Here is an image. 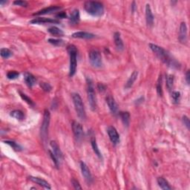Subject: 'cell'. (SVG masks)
I'll list each match as a JSON object with an SVG mask.
<instances>
[{"instance_id":"1","label":"cell","mask_w":190,"mask_h":190,"mask_svg":"<svg viewBox=\"0 0 190 190\" xmlns=\"http://www.w3.org/2000/svg\"><path fill=\"white\" fill-rule=\"evenodd\" d=\"M149 46V48L152 51V52L155 54V55H156L163 62H164L165 64H166L168 66L171 67V68H180L179 63L177 62L176 60H174L165 49L157 46V45L152 43H150Z\"/></svg>"},{"instance_id":"2","label":"cell","mask_w":190,"mask_h":190,"mask_svg":"<svg viewBox=\"0 0 190 190\" xmlns=\"http://www.w3.org/2000/svg\"><path fill=\"white\" fill-rule=\"evenodd\" d=\"M85 11L93 16H101L104 13L103 5L100 2L87 1L84 4Z\"/></svg>"},{"instance_id":"3","label":"cell","mask_w":190,"mask_h":190,"mask_svg":"<svg viewBox=\"0 0 190 190\" xmlns=\"http://www.w3.org/2000/svg\"><path fill=\"white\" fill-rule=\"evenodd\" d=\"M71 97H72L73 103L74 105L75 111L77 112V116L80 120H85L86 119V114H85L84 104H83L80 95L77 93H73L71 95Z\"/></svg>"},{"instance_id":"4","label":"cell","mask_w":190,"mask_h":190,"mask_svg":"<svg viewBox=\"0 0 190 190\" xmlns=\"http://www.w3.org/2000/svg\"><path fill=\"white\" fill-rule=\"evenodd\" d=\"M67 51L70 57V66H69V76L73 77L76 73L77 65V49L73 45L67 47Z\"/></svg>"},{"instance_id":"5","label":"cell","mask_w":190,"mask_h":190,"mask_svg":"<svg viewBox=\"0 0 190 190\" xmlns=\"http://www.w3.org/2000/svg\"><path fill=\"white\" fill-rule=\"evenodd\" d=\"M87 95H88V100H89L90 107L92 111H95L97 108V97H96L95 85L92 80L90 78H87Z\"/></svg>"},{"instance_id":"6","label":"cell","mask_w":190,"mask_h":190,"mask_svg":"<svg viewBox=\"0 0 190 190\" xmlns=\"http://www.w3.org/2000/svg\"><path fill=\"white\" fill-rule=\"evenodd\" d=\"M50 120H51L50 112H49L48 109H46L44 111L43 120H42V126H41V128H40V137H41V139H42V142H43L44 144H46L47 142V139H48Z\"/></svg>"},{"instance_id":"7","label":"cell","mask_w":190,"mask_h":190,"mask_svg":"<svg viewBox=\"0 0 190 190\" xmlns=\"http://www.w3.org/2000/svg\"><path fill=\"white\" fill-rule=\"evenodd\" d=\"M89 61L91 65L95 68H100L103 65L100 52L96 49H92L89 52Z\"/></svg>"},{"instance_id":"8","label":"cell","mask_w":190,"mask_h":190,"mask_svg":"<svg viewBox=\"0 0 190 190\" xmlns=\"http://www.w3.org/2000/svg\"><path fill=\"white\" fill-rule=\"evenodd\" d=\"M108 135L109 137L110 140L114 145H117L120 143V135L117 129L114 126H109L107 129Z\"/></svg>"},{"instance_id":"9","label":"cell","mask_w":190,"mask_h":190,"mask_svg":"<svg viewBox=\"0 0 190 190\" xmlns=\"http://www.w3.org/2000/svg\"><path fill=\"white\" fill-rule=\"evenodd\" d=\"M71 126H72L73 133L74 134L75 138H76L77 140H79L83 136V126H82L79 122L77 121H73L72 124H71Z\"/></svg>"},{"instance_id":"10","label":"cell","mask_w":190,"mask_h":190,"mask_svg":"<svg viewBox=\"0 0 190 190\" xmlns=\"http://www.w3.org/2000/svg\"><path fill=\"white\" fill-rule=\"evenodd\" d=\"M50 146L52 147V152H53V154L54 155V156L56 157L57 160H58L59 162H61L63 159V155L62 151H61L60 146L59 145L57 144V143L54 140H52V141L50 142Z\"/></svg>"},{"instance_id":"11","label":"cell","mask_w":190,"mask_h":190,"mask_svg":"<svg viewBox=\"0 0 190 190\" xmlns=\"http://www.w3.org/2000/svg\"><path fill=\"white\" fill-rule=\"evenodd\" d=\"M80 169L82 171V175L84 177V178L88 183H91L92 182L93 178L92 175H91V171H90L89 167L87 166V165L85 164L84 162H80Z\"/></svg>"},{"instance_id":"12","label":"cell","mask_w":190,"mask_h":190,"mask_svg":"<svg viewBox=\"0 0 190 190\" xmlns=\"http://www.w3.org/2000/svg\"><path fill=\"white\" fill-rule=\"evenodd\" d=\"M30 24H59L60 21L57 19H51V18L46 17H37L32 19L30 22Z\"/></svg>"},{"instance_id":"13","label":"cell","mask_w":190,"mask_h":190,"mask_svg":"<svg viewBox=\"0 0 190 190\" xmlns=\"http://www.w3.org/2000/svg\"><path fill=\"white\" fill-rule=\"evenodd\" d=\"M179 41L181 43H186L187 41V27L186 22H181L179 30Z\"/></svg>"},{"instance_id":"14","label":"cell","mask_w":190,"mask_h":190,"mask_svg":"<svg viewBox=\"0 0 190 190\" xmlns=\"http://www.w3.org/2000/svg\"><path fill=\"white\" fill-rule=\"evenodd\" d=\"M106 103H107L108 106H109L110 111H111V113L113 114H117L118 111V106L117 104L116 103V101L114 100V97L111 95H108L106 98Z\"/></svg>"},{"instance_id":"15","label":"cell","mask_w":190,"mask_h":190,"mask_svg":"<svg viewBox=\"0 0 190 190\" xmlns=\"http://www.w3.org/2000/svg\"><path fill=\"white\" fill-rule=\"evenodd\" d=\"M28 178H29V180H30L32 182L36 183V184H38L39 186H40V187L45 188V189H52L50 184H49L48 182H47L46 180L40 178V177H33V176H30Z\"/></svg>"},{"instance_id":"16","label":"cell","mask_w":190,"mask_h":190,"mask_svg":"<svg viewBox=\"0 0 190 190\" xmlns=\"http://www.w3.org/2000/svg\"><path fill=\"white\" fill-rule=\"evenodd\" d=\"M146 20L147 25L149 27H152L154 23V16H153L152 9L149 4L146 5Z\"/></svg>"},{"instance_id":"17","label":"cell","mask_w":190,"mask_h":190,"mask_svg":"<svg viewBox=\"0 0 190 190\" xmlns=\"http://www.w3.org/2000/svg\"><path fill=\"white\" fill-rule=\"evenodd\" d=\"M114 44H115L116 48H117V50L120 51V52L123 51L124 44H123V42H122L121 36H120V34L119 32L114 33Z\"/></svg>"},{"instance_id":"18","label":"cell","mask_w":190,"mask_h":190,"mask_svg":"<svg viewBox=\"0 0 190 190\" xmlns=\"http://www.w3.org/2000/svg\"><path fill=\"white\" fill-rule=\"evenodd\" d=\"M24 79L26 85L28 87H32L36 84V77L29 72H25L24 74Z\"/></svg>"},{"instance_id":"19","label":"cell","mask_w":190,"mask_h":190,"mask_svg":"<svg viewBox=\"0 0 190 190\" xmlns=\"http://www.w3.org/2000/svg\"><path fill=\"white\" fill-rule=\"evenodd\" d=\"M73 38H79V39H86V40H90L95 37V35L91 33H88L85 31H79L76 32L72 34Z\"/></svg>"},{"instance_id":"20","label":"cell","mask_w":190,"mask_h":190,"mask_svg":"<svg viewBox=\"0 0 190 190\" xmlns=\"http://www.w3.org/2000/svg\"><path fill=\"white\" fill-rule=\"evenodd\" d=\"M60 7L59 6H51V7L48 8H43V9L40 10L36 13L34 14V16H40V15H44V14H50L52 12H54L56 11H58V10L60 9Z\"/></svg>"},{"instance_id":"21","label":"cell","mask_w":190,"mask_h":190,"mask_svg":"<svg viewBox=\"0 0 190 190\" xmlns=\"http://www.w3.org/2000/svg\"><path fill=\"white\" fill-rule=\"evenodd\" d=\"M138 76V72L137 71H134L133 72H132V74H131V76L129 77V78L126 82V85H125V89H130V88L132 87V85L134 83V82L137 79V77Z\"/></svg>"},{"instance_id":"22","label":"cell","mask_w":190,"mask_h":190,"mask_svg":"<svg viewBox=\"0 0 190 190\" xmlns=\"http://www.w3.org/2000/svg\"><path fill=\"white\" fill-rule=\"evenodd\" d=\"M80 16H79V11L78 9H74L72 11L70 16V22L73 24H76L79 22Z\"/></svg>"},{"instance_id":"23","label":"cell","mask_w":190,"mask_h":190,"mask_svg":"<svg viewBox=\"0 0 190 190\" xmlns=\"http://www.w3.org/2000/svg\"><path fill=\"white\" fill-rule=\"evenodd\" d=\"M157 181H158V183L161 189L163 190H170L171 189V187L169 186L168 181H166V179H164L162 177H158L157 179Z\"/></svg>"},{"instance_id":"24","label":"cell","mask_w":190,"mask_h":190,"mask_svg":"<svg viewBox=\"0 0 190 190\" xmlns=\"http://www.w3.org/2000/svg\"><path fill=\"white\" fill-rule=\"evenodd\" d=\"M48 31L52 35L57 36V37H60V36H62L64 35V32H63L60 28H57L56 26H53V27L49 28Z\"/></svg>"},{"instance_id":"25","label":"cell","mask_w":190,"mask_h":190,"mask_svg":"<svg viewBox=\"0 0 190 190\" xmlns=\"http://www.w3.org/2000/svg\"><path fill=\"white\" fill-rule=\"evenodd\" d=\"M119 114L124 126H128L130 122V114L128 111H121Z\"/></svg>"},{"instance_id":"26","label":"cell","mask_w":190,"mask_h":190,"mask_svg":"<svg viewBox=\"0 0 190 190\" xmlns=\"http://www.w3.org/2000/svg\"><path fill=\"white\" fill-rule=\"evenodd\" d=\"M91 146H92V149H93L94 152H95V155H97V156L99 158H102L100 151L99 148H98L97 141H96V138L94 136L91 137Z\"/></svg>"},{"instance_id":"27","label":"cell","mask_w":190,"mask_h":190,"mask_svg":"<svg viewBox=\"0 0 190 190\" xmlns=\"http://www.w3.org/2000/svg\"><path fill=\"white\" fill-rule=\"evenodd\" d=\"M10 115H11L12 117L15 118V119L18 120H22L24 119V117L23 112L20 111V110H14V111H12L11 114H10Z\"/></svg>"},{"instance_id":"28","label":"cell","mask_w":190,"mask_h":190,"mask_svg":"<svg viewBox=\"0 0 190 190\" xmlns=\"http://www.w3.org/2000/svg\"><path fill=\"white\" fill-rule=\"evenodd\" d=\"M166 87L169 91H171L173 87V83H174V76L171 74H168L166 77Z\"/></svg>"},{"instance_id":"29","label":"cell","mask_w":190,"mask_h":190,"mask_svg":"<svg viewBox=\"0 0 190 190\" xmlns=\"http://www.w3.org/2000/svg\"><path fill=\"white\" fill-rule=\"evenodd\" d=\"M181 93L179 91H172L171 93V101L174 104H177L181 100Z\"/></svg>"},{"instance_id":"30","label":"cell","mask_w":190,"mask_h":190,"mask_svg":"<svg viewBox=\"0 0 190 190\" xmlns=\"http://www.w3.org/2000/svg\"><path fill=\"white\" fill-rule=\"evenodd\" d=\"M48 42L55 46H62L65 44V41L60 39H49Z\"/></svg>"},{"instance_id":"31","label":"cell","mask_w":190,"mask_h":190,"mask_svg":"<svg viewBox=\"0 0 190 190\" xmlns=\"http://www.w3.org/2000/svg\"><path fill=\"white\" fill-rule=\"evenodd\" d=\"M13 53L10 49L8 48H2L1 49V56L4 59H8L11 57Z\"/></svg>"},{"instance_id":"32","label":"cell","mask_w":190,"mask_h":190,"mask_svg":"<svg viewBox=\"0 0 190 190\" xmlns=\"http://www.w3.org/2000/svg\"><path fill=\"white\" fill-rule=\"evenodd\" d=\"M157 92L158 95L161 97L163 95V89H162V77H159L158 83H157Z\"/></svg>"},{"instance_id":"33","label":"cell","mask_w":190,"mask_h":190,"mask_svg":"<svg viewBox=\"0 0 190 190\" xmlns=\"http://www.w3.org/2000/svg\"><path fill=\"white\" fill-rule=\"evenodd\" d=\"M5 144L9 145L10 146H11L12 149H14L15 151H20L22 149L21 146H20L19 144H17L15 142L9 141V140H6V141H5Z\"/></svg>"},{"instance_id":"34","label":"cell","mask_w":190,"mask_h":190,"mask_svg":"<svg viewBox=\"0 0 190 190\" xmlns=\"http://www.w3.org/2000/svg\"><path fill=\"white\" fill-rule=\"evenodd\" d=\"M19 73L16 71H10L7 73V77L10 79H15L19 77Z\"/></svg>"},{"instance_id":"35","label":"cell","mask_w":190,"mask_h":190,"mask_svg":"<svg viewBox=\"0 0 190 190\" xmlns=\"http://www.w3.org/2000/svg\"><path fill=\"white\" fill-rule=\"evenodd\" d=\"M19 95H20V96H21V97L22 98V99L24 100V101H25L26 103H28L30 106H34V103H33L32 100L30 99V98L28 97L27 95H24V94H23V93H22L21 91H19Z\"/></svg>"},{"instance_id":"36","label":"cell","mask_w":190,"mask_h":190,"mask_svg":"<svg viewBox=\"0 0 190 190\" xmlns=\"http://www.w3.org/2000/svg\"><path fill=\"white\" fill-rule=\"evenodd\" d=\"M40 86L42 89L44 90L45 91H50L52 89V85H51L48 83H40Z\"/></svg>"},{"instance_id":"37","label":"cell","mask_w":190,"mask_h":190,"mask_svg":"<svg viewBox=\"0 0 190 190\" xmlns=\"http://www.w3.org/2000/svg\"><path fill=\"white\" fill-rule=\"evenodd\" d=\"M14 4L18 6H22V7H27L28 3L26 1H23V0H17V1L14 2Z\"/></svg>"},{"instance_id":"38","label":"cell","mask_w":190,"mask_h":190,"mask_svg":"<svg viewBox=\"0 0 190 190\" xmlns=\"http://www.w3.org/2000/svg\"><path fill=\"white\" fill-rule=\"evenodd\" d=\"M71 183H72L73 187V188H74L75 189H82L81 186L79 185V182L77 181V180H75V179L73 178L72 180H71Z\"/></svg>"},{"instance_id":"39","label":"cell","mask_w":190,"mask_h":190,"mask_svg":"<svg viewBox=\"0 0 190 190\" xmlns=\"http://www.w3.org/2000/svg\"><path fill=\"white\" fill-rule=\"evenodd\" d=\"M182 120H183V123H184V125L187 126V128H188V129H189L190 122H189V119L188 118V117H187V116H183L182 118Z\"/></svg>"},{"instance_id":"40","label":"cell","mask_w":190,"mask_h":190,"mask_svg":"<svg viewBox=\"0 0 190 190\" xmlns=\"http://www.w3.org/2000/svg\"><path fill=\"white\" fill-rule=\"evenodd\" d=\"M97 89L99 90L100 92H103V91H106V86L103 84V83H99L97 84Z\"/></svg>"},{"instance_id":"41","label":"cell","mask_w":190,"mask_h":190,"mask_svg":"<svg viewBox=\"0 0 190 190\" xmlns=\"http://www.w3.org/2000/svg\"><path fill=\"white\" fill-rule=\"evenodd\" d=\"M66 14L65 12H60L56 15V17L58 18V19H64V18H66Z\"/></svg>"},{"instance_id":"42","label":"cell","mask_w":190,"mask_h":190,"mask_svg":"<svg viewBox=\"0 0 190 190\" xmlns=\"http://www.w3.org/2000/svg\"><path fill=\"white\" fill-rule=\"evenodd\" d=\"M190 73L189 72V70H188L187 71V73H186V81H187V84H189V83H190V80H189V79H190V73Z\"/></svg>"},{"instance_id":"43","label":"cell","mask_w":190,"mask_h":190,"mask_svg":"<svg viewBox=\"0 0 190 190\" xmlns=\"http://www.w3.org/2000/svg\"><path fill=\"white\" fill-rule=\"evenodd\" d=\"M8 2H6V1H1L0 2V5H1V6H3L4 4H6Z\"/></svg>"}]
</instances>
